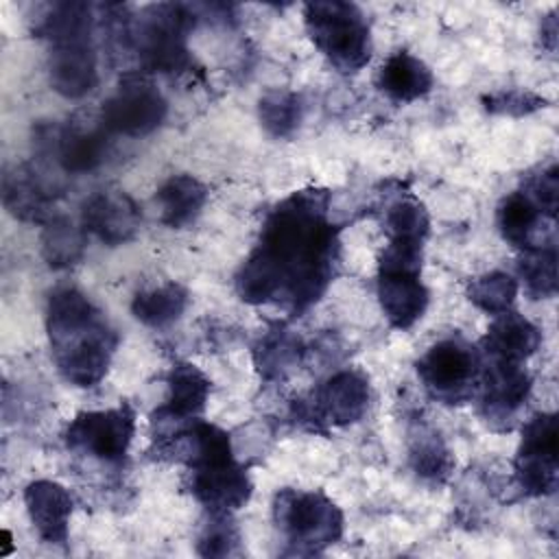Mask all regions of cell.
Instances as JSON below:
<instances>
[{
    "mask_svg": "<svg viewBox=\"0 0 559 559\" xmlns=\"http://www.w3.org/2000/svg\"><path fill=\"white\" fill-rule=\"evenodd\" d=\"M428 299L430 295L421 282L419 258L406 253H380L378 301L393 328H413L424 317Z\"/></svg>",
    "mask_w": 559,
    "mask_h": 559,
    "instance_id": "9",
    "label": "cell"
},
{
    "mask_svg": "<svg viewBox=\"0 0 559 559\" xmlns=\"http://www.w3.org/2000/svg\"><path fill=\"white\" fill-rule=\"evenodd\" d=\"M522 192L535 203L542 216L555 221L557 205H559V170L555 164L542 168L537 175L528 177Z\"/></svg>",
    "mask_w": 559,
    "mask_h": 559,
    "instance_id": "34",
    "label": "cell"
},
{
    "mask_svg": "<svg viewBox=\"0 0 559 559\" xmlns=\"http://www.w3.org/2000/svg\"><path fill=\"white\" fill-rule=\"evenodd\" d=\"M210 389L212 382L199 367L192 362H177L168 373L166 404L159 406L151 417V426H157L155 439H162L183 424L199 419L210 397Z\"/></svg>",
    "mask_w": 559,
    "mask_h": 559,
    "instance_id": "14",
    "label": "cell"
},
{
    "mask_svg": "<svg viewBox=\"0 0 559 559\" xmlns=\"http://www.w3.org/2000/svg\"><path fill=\"white\" fill-rule=\"evenodd\" d=\"M159 221L170 229L190 227L207 203V188L192 175H170L155 192Z\"/></svg>",
    "mask_w": 559,
    "mask_h": 559,
    "instance_id": "21",
    "label": "cell"
},
{
    "mask_svg": "<svg viewBox=\"0 0 559 559\" xmlns=\"http://www.w3.org/2000/svg\"><path fill=\"white\" fill-rule=\"evenodd\" d=\"M48 81L63 98L79 100L87 96L98 85V63L92 37L50 44Z\"/></svg>",
    "mask_w": 559,
    "mask_h": 559,
    "instance_id": "16",
    "label": "cell"
},
{
    "mask_svg": "<svg viewBox=\"0 0 559 559\" xmlns=\"http://www.w3.org/2000/svg\"><path fill=\"white\" fill-rule=\"evenodd\" d=\"M92 7L87 2H52L35 17L33 33L48 44L92 37Z\"/></svg>",
    "mask_w": 559,
    "mask_h": 559,
    "instance_id": "23",
    "label": "cell"
},
{
    "mask_svg": "<svg viewBox=\"0 0 559 559\" xmlns=\"http://www.w3.org/2000/svg\"><path fill=\"white\" fill-rule=\"evenodd\" d=\"M483 103L489 114L513 116V118L533 114L546 105V100L542 96H537L528 90H502V92L485 96Z\"/></svg>",
    "mask_w": 559,
    "mask_h": 559,
    "instance_id": "35",
    "label": "cell"
},
{
    "mask_svg": "<svg viewBox=\"0 0 559 559\" xmlns=\"http://www.w3.org/2000/svg\"><path fill=\"white\" fill-rule=\"evenodd\" d=\"M85 253V229L76 227L68 216L55 214L44 223L41 255L52 269H68Z\"/></svg>",
    "mask_w": 559,
    "mask_h": 559,
    "instance_id": "27",
    "label": "cell"
},
{
    "mask_svg": "<svg viewBox=\"0 0 559 559\" xmlns=\"http://www.w3.org/2000/svg\"><path fill=\"white\" fill-rule=\"evenodd\" d=\"M61 194L59 179L37 164H20L4 173L2 203L11 216L22 223H48L55 216V203Z\"/></svg>",
    "mask_w": 559,
    "mask_h": 559,
    "instance_id": "12",
    "label": "cell"
},
{
    "mask_svg": "<svg viewBox=\"0 0 559 559\" xmlns=\"http://www.w3.org/2000/svg\"><path fill=\"white\" fill-rule=\"evenodd\" d=\"M432 72L430 68L415 55L406 50L393 52L382 68L378 70V87L393 103H413L424 98L432 90Z\"/></svg>",
    "mask_w": 559,
    "mask_h": 559,
    "instance_id": "22",
    "label": "cell"
},
{
    "mask_svg": "<svg viewBox=\"0 0 559 559\" xmlns=\"http://www.w3.org/2000/svg\"><path fill=\"white\" fill-rule=\"evenodd\" d=\"M301 356L304 345L299 336L282 325L264 332L253 345V365L264 380H282L299 365Z\"/></svg>",
    "mask_w": 559,
    "mask_h": 559,
    "instance_id": "24",
    "label": "cell"
},
{
    "mask_svg": "<svg viewBox=\"0 0 559 559\" xmlns=\"http://www.w3.org/2000/svg\"><path fill=\"white\" fill-rule=\"evenodd\" d=\"M46 330L66 382L90 389L105 378L118 334L87 295L74 286L52 290L46 304Z\"/></svg>",
    "mask_w": 559,
    "mask_h": 559,
    "instance_id": "2",
    "label": "cell"
},
{
    "mask_svg": "<svg viewBox=\"0 0 559 559\" xmlns=\"http://www.w3.org/2000/svg\"><path fill=\"white\" fill-rule=\"evenodd\" d=\"M188 290L177 282H166L135 293L131 301L133 317L148 328H168L188 308Z\"/></svg>",
    "mask_w": 559,
    "mask_h": 559,
    "instance_id": "25",
    "label": "cell"
},
{
    "mask_svg": "<svg viewBox=\"0 0 559 559\" xmlns=\"http://www.w3.org/2000/svg\"><path fill=\"white\" fill-rule=\"evenodd\" d=\"M539 35H542V46L548 48L550 52H555V48H557V17H555V13H548L544 17Z\"/></svg>",
    "mask_w": 559,
    "mask_h": 559,
    "instance_id": "36",
    "label": "cell"
},
{
    "mask_svg": "<svg viewBox=\"0 0 559 559\" xmlns=\"http://www.w3.org/2000/svg\"><path fill=\"white\" fill-rule=\"evenodd\" d=\"M542 343V332L526 317L507 310L496 314L487 334L483 336V354L487 360L522 362L531 358Z\"/></svg>",
    "mask_w": 559,
    "mask_h": 559,
    "instance_id": "20",
    "label": "cell"
},
{
    "mask_svg": "<svg viewBox=\"0 0 559 559\" xmlns=\"http://www.w3.org/2000/svg\"><path fill=\"white\" fill-rule=\"evenodd\" d=\"M483 356L461 336L430 345L417 360V376L424 389L443 404L467 402L480 384Z\"/></svg>",
    "mask_w": 559,
    "mask_h": 559,
    "instance_id": "6",
    "label": "cell"
},
{
    "mask_svg": "<svg viewBox=\"0 0 559 559\" xmlns=\"http://www.w3.org/2000/svg\"><path fill=\"white\" fill-rule=\"evenodd\" d=\"M273 520L290 555H317L343 535V511L321 491L280 489Z\"/></svg>",
    "mask_w": 559,
    "mask_h": 559,
    "instance_id": "5",
    "label": "cell"
},
{
    "mask_svg": "<svg viewBox=\"0 0 559 559\" xmlns=\"http://www.w3.org/2000/svg\"><path fill=\"white\" fill-rule=\"evenodd\" d=\"M384 231L389 240L424 245L430 231V216L426 205L413 194L395 199L384 212Z\"/></svg>",
    "mask_w": 559,
    "mask_h": 559,
    "instance_id": "29",
    "label": "cell"
},
{
    "mask_svg": "<svg viewBox=\"0 0 559 559\" xmlns=\"http://www.w3.org/2000/svg\"><path fill=\"white\" fill-rule=\"evenodd\" d=\"M513 465L526 496H550L557 489V417L552 413H537L524 424Z\"/></svg>",
    "mask_w": 559,
    "mask_h": 559,
    "instance_id": "11",
    "label": "cell"
},
{
    "mask_svg": "<svg viewBox=\"0 0 559 559\" xmlns=\"http://www.w3.org/2000/svg\"><path fill=\"white\" fill-rule=\"evenodd\" d=\"M258 116L269 135L290 138L304 118L301 96L290 90H271L260 98Z\"/></svg>",
    "mask_w": 559,
    "mask_h": 559,
    "instance_id": "30",
    "label": "cell"
},
{
    "mask_svg": "<svg viewBox=\"0 0 559 559\" xmlns=\"http://www.w3.org/2000/svg\"><path fill=\"white\" fill-rule=\"evenodd\" d=\"M188 487L210 513H231L245 507L253 489L247 469L236 459L192 467Z\"/></svg>",
    "mask_w": 559,
    "mask_h": 559,
    "instance_id": "15",
    "label": "cell"
},
{
    "mask_svg": "<svg viewBox=\"0 0 559 559\" xmlns=\"http://www.w3.org/2000/svg\"><path fill=\"white\" fill-rule=\"evenodd\" d=\"M135 432V413L129 404L105 411L79 413L66 428L63 441L72 452L120 463Z\"/></svg>",
    "mask_w": 559,
    "mask_h": 559,
    "instance_id": "10",
    "label": "cell"
},
{
    "mask_svg": "<svg viewBox=\"0 0 559 559\" xmlns=\"http://www.w3.org/2000/svg\"><path fill=\"white\" fill-rule=\"evenodd\" d=\"M304 24L312 44L338 72L354 74L369 63L371 33L356 4L341 0L308 2Z\"/></svg>",
    "mask_w": 559,
    "mask_h": 559,
    "instance_id": "4",
    "label": "cell"
},
{
    "mask_svg": "<svg viewBox=\"0 0 559 559\" xmlns=\"http://www.w3.org/2000/svg\"><path fill=\"white\" fill-rule=\"evenodd\" d=\"M142 225L138 203L122 190H98L81 207V227L109 247L131 242Z\"/></svg>",
    "mask_w": 559,
    "mask_h": 559,
    "instance_id": "13",
    "label": "cell"
},
{
    "mask_svg": "<svg viewBox=\"0 0 559 559\" xmlns=\"http://www.w3.org/2000/svg\"><path fill=\"white\" fill-rule=\"evenodd\" d=\"M369 395V380L356 369H343L319 386L312 406L321 421L349 426L367 413Z\"/></svg>",
    "mask_w": 559,
    "mask_h": 559,
    "instance_id": "18",
    "label": "cell"
},
{
    "mask_svg": "<svg viewBox=\"0 0 559 559\" xmlns=\"http://www.w3.org/2000/svg\"><path fill=\"white\" fill-rule=\"evenodd\" d=\"M542 212L522 192L507 194L498 205V229L500 236L515 249L535 247V234L539 229Z\"/></svg>",
    "mask_w": 559,
    "mask_h": 559,
    "instance_id": "26",
    "label": "cell"
},
{
    "mask_svg": "<svg viewBox=\"0 0 559 559\" xmlns=\"http://www.w3.org/2000/svg\"><path fill=\"white\" fill-rule=\"evenodd\" d=\"M168 103L144 72H127L100 107V122L109 133L142 138L166 118Z\"/></svg>",
    "mask_w": 559,
    "mask_h": 559,
    "instance_id": "7",
    "label": "cell"
},
{
    "mask_svg": "<svg viewBox=\"0 0 559 559\" xmlns=\"http://www.w3.org/2000/svg\"><path fill=\"white\" fill-rule=\"evenodd\" d=\"M238 544L240 533L231 522L229 513H210V520L199 535L197 552L201 557H227L236 552Z\"/></svg>",
    "mask_w": 559,
    "mask_h": 559,
    "instance_id": "33",
    "label": "cell"
},
{
    "mask_svg": "<svg viewBox=\"0 0 559 559\" xmlns=\"http://www.w3.org/2000/svg\"><path fill=\"white\" fill-rule=\"evenodd\" d=\"M107 138L109 131L100 122V116H72L66 124L37 129V146L41 148V157L55 159V164L68 175L96 170L107 155Z\"/></svg>",
    "mask_w": 559,
    "mask_h": 559,
    "instance_id": "8",
    "label": "cell"
},
{
    "mask_svg": "<svg viewBox=\"0 0 559 559\" xmlns=\"http://www.w3.org/2000/svg\"><path fill=\"white\" fill-rule=\"evenodd\" d=\"M518 277L533 299H546L557 293V247L552 242L522 249Z\"/></svg>",
    "mask_w": 559,
    "mask_h": 559,
    "instance_id": "28",
    "label": "cell"
},
{
    "mask_svg": "<svg viewBox=\"0 0 559 559\" xmlns=\"http://www.w3.org/2000/svg\"><path fill=\"white\" fill-rule=\"evenodd\" d=\"M408 463L413 472L428 480H445L454 467L452 454L435 430L419 428L408 445Z\"/></svg>",
    "mask_w": 559,
    "mask_h": 559,
    "instance_id": "31",
    "label": "cell"
},
{
    "mask_svg": "<svg viewBox=\"0 0 559 559\" xmlns=\"http://www.w3.org/2000/svg\"><path fill=\"white\" fill-rule=\"evenodd\" d=\"M330 192H293L264 218L258 245L240 264L234 286L245 304H282L295 314L317 304L338 264V227L328 218Z\"/></svg>",
    "mask_w": 559,
    "mask_h": 559,
    "instance_id": "1",
    "label": "cell"
},
{
    "mask_svg": "<svg viewBox=\"0 0 559 559\" xmlns=\"http://www.w3.org/2000/svg\"><path fill=\"white\" fill-rule=\"evenodd\" d=\"M518 295V280L504 271H491L469 282V301L487 314H502L511 310Z\"/></svg>",
    "mask_w": 559,
    "mask_h": 559,
    "instance_id": "32",
    "label": "cell"
},
{
    "mask_svg": "<svg viewBox=\"0 0 559 559\" xmlns=\"http://www.w3.org/2000/svg\"><path fill=\"white\" fill-rule=\"evenodd\" d=\"M24 502L28 518L44 542L63 544L68 539L72 498L66 487L55 480H33L24 489Z\"/></svg>",
    "mask_w": 559,
    "mask_h": 559,
    "instance_id": "19",
    "label": "cell"
},
{
    "mask_svg": "<svg viewBox=\"0 0 559 559\" xmlns=\"http://www.w3.org/2000/svg\"><path fill=\"white\" fill-rule=\"evenodd\" d=\"M483 389V413L491 421L511 419L518 408L528 400L531 376L522 362L487 360L483 362L480 384Z\"/></svg>",
    "mask_w": 559,
    "mask_h": 559,
    "instance_id": "17",
    "label": "cell"
},
{
    "mask_svg": "<svg viewBox=\"0 0 559 559\" xmlns=\"http://www.w3.org/2000/svg\"><path fill=\"white\" fill-rule=\"evenodd\" d=\"M197 15L188 4L159 2L140 11L129 26V48L135 52L142 72L183 74L192 68L188 33Z\"/></svg>",
    "mask_w": 559,
    "mask_h": 559,
    "instance_id": "3",
    "label": "cell"
}]
</instances>
